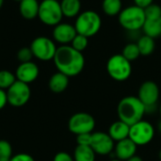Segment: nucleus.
I'll list each match as a JSON object with an SVG mask.
<instances>
[{"label":"nucleus","mask_w":161,"mask_h":161,"mask_svg":"<svg viewBox=\"0 0 161 161\" xmlns=\"http://www.w3.org/2000/svg\"><path fill=\"white\" fill-rule=\"evenodd\" d=\"M53 60L58 72L69 77L78 75L85 66V58L82 52L74 49L69 44L58 47Z\"/></svg>","instance_id":"f257e3e1"},{"label":"nucleus","mask_w":161,"mask_h":161,"mask_svg":"<svg viewBox=\"0 0 161 161\" xmlns=\"http://www.w3.org/2000/svg\"><path fill=\"white\" fill-rule=\"evenodd\" d=\"M117 113L119 120L131 126L142 120L146 113V108L138 96H126L119 102Z\"/></svg>","instance_id":"f03ea898"},{"label":"nucleus","mask_w":161,"mask_h":161,"mask_svg":"<svg viewBox=\"0 0 161 161\" xmlns=\"http://www.w3.org/2000/svg\"><path fill=\"white\" fill-rule=\"evenodd\" d=\"M101 25L102 19L100 15L93 10H86L79 13L75 23L76 32L87 38L97 34Z\"/></svg>","instance_id":"7ed1b4c3"},{"label":"nucleus","mask_w":161,"mask_h":161,"mask_svg":"<svg viewBox=\"0 0 161 161\" xmlns=\"http://www.w3.org/2000/svg\"><path fill=\"white\" fill-rule=\"evenodd\" d=\"M118 20L125 29L128 31H137L142 28L146 17L144 9L134 5L122 9L118 15Z\"/></svg>","instance_id":"20e7f679"},{"label":"nucleus","mask_w":161,"mask_h":161,"mask_svg":"<svg viewBox=\"0 0 161 161\" xmlns=\"http://www.w3.org/2000/svg\"><path fill=\"white\" fill-rule=\"evenodd\" d=\"M107 71L108 75L119 82L127 80L132 74V65L122 54L110 57L107 62Z\"/></svg>","instance_id":"39448f33"},{"label":"nucleus","mask_w":161,"mask_h":161,"mask_svg":"<svg viewBox=\"0 0 161 161\" xmlns=\"http://www.w3.org/2000/svg\"><path fill=\"white\" fill-rule=\"evenodd\" d=\"M38 17L42 24L49 26H55L61 23L63 14L59 1L42 0L40 3Z\"/></svg>","instance_id":"423d86ee"},{"label":"nucleus","mask_w":161,"mask_h":161,"mask_svg":"<svg viewBox=\"0 0 161 161\" xmlns=\"http://www.w3.org/2000/svg\"><path fill=\"white\" fill-rule=\"evenodd\" d=\"M29 47L33 53L34 58L42 61L52 60L58 49L54 41L44 36H40L35 38L32 41Z\"/></svg>","instance_id":"0eeeda50"},{"label":"nucleus","mask_w":161,"mask_h":161,"mask_svg":"<svg viewBox=\"0 0 161 161\" xmlns=\"http://www.w3.org/2000/svg\"><path fill=\"white\" fill-rule=\"evenodd\" d=\"M155 137V128L147 121H140L130 126L129 139L137 145L143 146L150 143Z\"/></svg>","instance_id":"6e6552de"},{"label":"nucleus","mask_w":161,"mask_h":161,"mask_svg":"<svg viewBox=\"0 0 161 161\" xmlns=\"http://www.w3.org/2000/svg\"><path fill=\"white\" fill-rule=\"evenodd\" d=\"M31 90L28 84L16 80L8 90V104L12 107L20 108L25 106L30 99Z\"/></svg>","instance_id":"1a4fd4ad"},{"label":"nucleus","mask_w":161,"mask_h":161,"mask_svg":"<svg viewBox=\"0 0 161 161\" xmlns=\"http://www.w3.org/2000/svg\"><path fill=\"white\" fill-rule=\"evenodd\" d=\"M95 120L93 116L87 112H77L71 116L68 122V128L75 135L92 133L95 128Z\"/></svg>","instance_id":"9d476101"},{"label":"nucleus","mask_w":161,"mask_h":161,"mask_svg":"<svg viewBox=\"0 0 161 161\" xmlns=\"http://www.w3.org/2000/svg\"><path fill=\"white\" fill-rule=\"evenodd\" d=\"M96 155L108 156L112 153L115 147L114 141L106 132H92L90 145Z\"/></svg>","instance_id":"9b49d317"},{"label":"nucleus","mask_w":161,"mask_h":161,"mask_svg":"<svg viewBox=\"0 0 161 161\" xmlns=\"http://www.w3.org/2000/svg\"><path fill=\"white\" fill-rule=\"evenodd\" d=\"M138 98L145 106V108L156 107L159 99V88L154 81L143 82L138 92Z\"/></svg>","instance_id":"f8f14e48"},{"label":"nucleus","mask_w":161,"mask_h":161,"mask_svg":"<svg viewBox=\"0 0 161 161\" xmlns=\"http://www.w3.org/2000/svg\"><path fill=\"white\" fill-rule=\"evenodd\" d=\"M52 34L53 39L57 42L62 45H68V43L72 42L77 32L75 30V25L67 23H59L54 26Z\"/></svg>","instance_id":"ddd939ff"},{"label":"nucleus","mask_w":161,"mask_h":161,"mask_svg":"<svg viewBox=\"0 0 161 161\" xmlns=\"http://www.w3.org/2000/svg\"><path fill=\"white\" fill-rule=\"evenodd\" d=\"M40 70L38 65L33 61H28L19 64L15 72V76L17 80L29 85L38 78Z\"/></svg>","instance_id":"4468645a"},{"label":"nucleus","mask_w":161,"mask_h":161,"mask_svg":"<svg viewBox=\"0 0 161 161\" xmlns=\"http://www.w3.org/2000/svg\"><path fill=\"white\" fill-rule=\"evenodd\" d=\"M137 147L138 146L129 138L125 139L116 142L114 147V156L120 160L126 161L136 155Z\"/></svg>","instance_id":"2eb2a0df"},{"label":"nucleus","mask_w":161,"mask_h":161,"mask_svg":"<svg viewBox=\"0 0 161 161\" xmlns=\"http://www.w3.org/2000/svg\"><path fill=\"white\" fill-rule=\"evenodd\" d=\"M130 125L125 124V122L118 120L111 124L108 128V135L114 141V142H118L129 137Z\"/></svg>","instance_id":"dca6fc26"},{"label":"nucleus","mask_w":161,"mask_h":161,"mask_svg":"<svg viewBox=\"0 0 161 161\" xmlns=\"http://www.w3.org/2000/svg\"><path fill=\"white\" fill-rule=\"evenodd\" d=\"M69 76L60 72L55 73L48 81V87L50 91L54 93L63 92L69 86Z\"/></svg>","instance_id":"f3484780"},{"label":"nucleus","mask_w":161,"mask_h":161,"mask_svg":"<svg viewBox=\"0 0 161 161\" xmlns=\"http://www.w3.org/2000/svg\"><path fill=\"white\" fill-rule=\"evenodd\" d=\"M40 3L38 0H22L19 3V11L22 17L26 20H32L38 17Z\"/></svg>","instance_id":"a211bd4d"},{"label":"nucleus","mask_w":161,"mask_h":161,"mask_svg":"<svg viewBox=\"0 0 161 161\" xmlns=\"http://www.w3.org/2000/svg\"><path fill=\"white\" fill-rule=\"evenodd\" d=\"M60 7L63 16L67 18L77 17L81 9L80 0H61Z\"/></svg>","instance_id":"6ab92c4d"},{"label":"nucleus","mask_w":161,"mask_h":161,"mask_svg":"<svg viewBox=\"0 0 161 161\" xmlns=\"http://www.w3.org/2000/svg\"><path fill=\"white\" fill-rule=\"evenodd\" d=\"M144 35L151 38L158 39L161 36V18L158 19H146L142 28Z\"/></svg>","instance_id":"aec40b11"},{"label":"nucleus","mask_w":161,"mask_h":161,"mask_svg":"<svg viewBox=\"0 0 161 161\" xmlns=\"http://www.w3.org/2000/svg\"><path fill=\"white\" fill-rule=\"evenodd\" d=\"M96 154L89 145H77L74 151L75 161H95Z\"/></svg>","instance_id":"412c9836"},{"label":"nucleus","mask_w":161,"mask_h":161,"mask_svg":"<svg viewBox=\"0 0 161 161\" xmlns=\"http://www.w3.org/2000/svg\"><path fill=\"white\" fill-rule=\"evenodd\" d=\"M137 45L139 47L141 56H150L151 54L154 53L155 48H156L155 40L149 36H146V35L142 36L138 40Z\"/></svg>","instance_id":"4be33fe9"},{"label":"nucleus","mask_w":161,"mask_h":161,"mask_svg":"<svg viewBox=\"0 0 161 161\" xmlns=\"http://www.w3.org/2000/svg\"><path fill=\"white\" fill-rule=\"evenodd\" d=\"M103 11L108 16L119 15L122 11V0H104L102 4Z\"/></svg>","instance_id":"5701e85b"},{"label":"nucleus","mask_w":161,"mask_h":161,"mask_svg":"<svg viewBox=\"0 0 161 161\" xmlns=\"http://www.w3.org/2000/svg\"><path fill=\"white\" fill-rule=\"evenodd\" d=\"M122 55L127 60H129L130 62H132V61L136 60L141 56V53H140V50H139V47H138L137 43L131 42V43L126 44L124 47L123 52H122Z\"/></svg>","instance_id":"b1692460"},{"label":"nucleus","mask_w":161,"mask_h":161,"mask_svg":"<svg viewBox=\"0 0 161 161\" xmlns=\"http://www.w3.org/2000/svg\"><path fill=\"white\" fill-rule=\"evenodd\" d=\"M16 76L13 73L8 70H1L0 71V89L7 91L15 81Z\"/></svg>","instance_id":"393cba45"},{"label":"nucleus","mask_w":161,"mask_h":161,"mask_svg":"<svg viewBox=\"0 0 161 161\" xmlns=\"http://www.w3.org/2000/svg\"><path fill=\"white\" fill-rule=\"evenodd\" d=\"M12 156L11 144L6 140H0V161H10Z\"/></svg>","instance_id":"a878e982"},{"label":"nucleus","mask_w":161,"mask_h":161,"mask_svg":"<svg viewBox=\"0 0 161 161\" xmlns=\"http://www.w3.org/2000/svg\"><path fill=\"white\" fill-rule=\"evenodd\" d=\"M88 39L89 38H87V37L77 33L75 35V37L74 38V40L72 41L70 45L74 49H75V50H77L79 52H83L87 48V46H88V43H89V40Z\"/></svg>","instance_id":"bb28decb"},{"label":"nucleus","mask_w":161,"mask_h":161,"mask_svg":"<svg viewBox=\"0 0 161 161\" xmlns=\"http://www.w3.org/2000/svg\"><path fill=\"white\" fill-rule=\"evenodd\" d=\"M146 19H158L161 18V7L157 4H151L144 8Z\"/></svg>","instance_id":"cd10ccee"},{"label":"nucleus","mask_w":161,"mask_h":161,"mask_svg":"<svg viewBox=\"0 0 161 161\" xmlns=\"http://www.w3.org/2000/svg\"><path fill=\"white\" fill-rule=\"evenodd\" d=\"M33 58H34V56H33V53H32L30 47H22L17 52V58L21 63L32 61Z\"/></svg>","instance_id":"c85d7f7f"},{"label":"nucleus","mask_w":161,"mask_h":161,"mask_svg":"<svg viewBox=\"0 0 161 161\" xmlns=\"http://www.w3.org/2000/svg\"><path fill=\"white\" fill-rule=\"evenodd\" d=\"M92 133H84L76 136V143L77 145H91L92 142Z\"/></svg>","instance_id":"c756f323"},{"label":"nucleus","mask_w":161,"mask_h":161,"mask_svg":"<svg viewBox=\"0 0 161 161\" xmlns=\"http://www.w3.org/2000/svg\"><path fill=\"white\" fill-rule=\"evenodd\" d=\"M53 161H75V159L67 152H58L55 155Z\"/></svg>","instance_id":"7c9ffc66"},{"label":"nucleus","mask_w":161,"mask_h":161,"mask_svg":"<svg viewBox=\"0 0 161 161\" xmlns=\"http://www.w3.org/2000/svg\"><path fill=\"white\" fill-rule=\"evenodd\" d=\"M10 161H35L34 158L26 153H19L16 155H13Z\"/></svg>","instance_id":"2f4dec72"},{"label":"nucleus","mask_w":161,"mask_h":161,"mask_svg":"<svg viewBox=\"0 0 161 161\" xmlns=\"http://www.w3.org/2000/svg\"><path fill=\"white\" fill-rule=\"evenodd\" d=\"M8 104V97H7V92L5 90L0 89V110L3 109L6 105Z\"/></svg>","instance_id":"473e14b6"},{"label":"nucleus","mask_w":161,"mask_h":161,"mask_svg":"<svg viewBox=\"0 0 161 161\" xmlns=\"http://www.w3.org/2000/svg\"><path fill=\"white\" fill-rule=\"evenodd\" d=\"M154 0H134V3L136 6L142 8H145L148 6H150L151 4H153Z\"/></svg>","instance_id":"72a5a7b5"},{"label":"nucleus","mask_w":161,"mask_h":161,"mask_svg":"<svg viewBox=\"0 0 161 161\" xmlns=\"http://www.w3.org/2000/svg\"><path fill=\"white\" fill-rule=\"evenodd\" d=\"M126 161H143L142 160V158H141V157H139V156H134V157H132V158H130L129 159H127Z\"/></svg>","instance_id":"f704fd0d"},{"label":"nucleus","mask_w":161,"mask_h":161,"mask_svg":"<svg viewBox=\"0 0 161 161\" xmlns=\"http://www.w3.org/2000/svg\"><path fill=\"white\" fill-rule=\"evenodd\" d=\"M3 4H4V0H0V8H2Z\"/></svg>","instance_id":"c9c22d12"},{"label":"nucleus","mask_w":161,"mask_h":161,"mask_svg":"<svg viewBox=\"0 0 161 161\" xmlns=\"http://www.w3.org/2000/svg\"><path fill=\"white\" fill-rule=\"evenodd\" d=\"M158 158H159V160L161 161V149L159 150V152H158Z\"/></svg>","instance_id":"e433bc0d"},{"label":"nucleus","mask_w":161,"mask_h":161,"mask_svg":"<svg viewBox=\"0 0 161 161\" xmlns=\"http://www.w3.org/2000/svg\"><path fill=\"white\" fill-rule=\"evenodd\" d=\"M158 130L161 132V121L159 122V124H158Z\"/></svg>","instance_id":"4c0bfd02"},{"label":"nucleus","mask_w":161,"mask_h":161,"mask_svg":"<svg viewBox=\"0 0 161 161\" xmlns=\"http://www.w3.org/2000/svg\"><path fill=\"white\" fill-rule=\"evenodd\" d=\"M110 161H122V160H120V159H118V158H115L111 159V160H110Z\"/></svg>","instance_id":"58836bf2"},{"label":"nucleus","mask_w":161,"mask_h":161,"mask_svg":"<svg viewBox=\"0 0 161 161\" xmlns=\"http://www.w3.org/2000/svg\"><path fill=\"white\" fill-rule=\"evenodd\" d=\"M159 114H160V118H161V104H160V106H159Z\"/></svg>","instance_id":"ea45409f"},{"label":"nucleus","mask_w":161,"mask_h":161,"mask_svg":"<svg viewBox=\"0 0 161 161\" xmlns=\"http://www.w3.org/2000/svg\"><path fill=\"white\" fill-rule=\"evenodd\" d=\"M13 1H15V2H18V3H20V2H21L22 0H13Z\"/></svg>","instance_id":"a19ab883"},{"label":"nucleus","mask_w":161,"mask_h":161,"mask_svg":"<svg viewBox=\"0 0 161 161\" xmlns=\"http://www.w3.org/2000/svg\"><path fill=\"white\" fill-rule=\"evenodd\" d=\"M56 1H59V0H56Z\"/></svg>","instance_id":"79ce46f5"}]
</instances>
